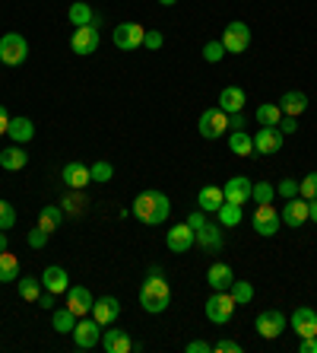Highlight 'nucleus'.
Segmentation results:
<instances>
[{"label":"nucleus","mask_w":317,"mask_h":353,"mask_svg":"<svg viewBox=\"0 0 317 353\" xmlns=\"http://www.w3.org/2000/svg\"><path fill=\"white\" fill-rule=\"evenodd\" d=\"M171 214V201L168 194H162V191H140L137 197H133V216H137L140 223H146V226H159V223H165Z\"/></svg>","instance_id":"nucleus-1"},{"label":"nucleus","mask_w":317,"mask_h":353,"mask_svg":"<svg viewBox=\"0 0 317 353\" xmlns=\"http://www.w3.org/2000/svg\"><path fill=\"white\" fill-rule=\"evenodd\" d=\"M168 303H171V287L162 280V274L153 271L143 280V287H140V305H143L149 315H159L168 309Z\"/></svg>","instance_id":"nucleus-2"},{"label":"nucleus","mask_w":317,"mask_h":353,"mask_svg":"<svg viewBox=\"0 0 317 353\" xmlns=\"http://www.w3.org/2000/svg\"><path fill=\"white\" fill-rule=\"evenodd\" d=\"M235 296L228 293V290H216V293L206 299V319L212 321V325H228L232 321V315H235Z\"/></svg>","instance_id":"nucleus-3"},{"label":"nucleus","mask_w":317,"mask_h":353,"mask_svg":"<svg viewBox=\"0 0 317 353\" xmlns=\"http://www.w3.org/2000/svg\"><path fill=\"white\" fill-rule=\"evenodd\" d=\"M25 58H29V45H25V39L19 32H7L0 39V64L19 67Z\"/></svg>","instance_id":"nucleus-4"},{"label":"nucleus","mask_w":317,"mask_h":353,"mask_svg":"<svg viewBox=\"0 0 317 353\" xmlns=\"http://www.w3.org/2000/svg\"><path fill=\"white\" fill-rule=\"evenodd\" d=\"M143 39H146V26H140V23H121V26H114V32H111V41L121 51L143 48Z\"/></svg>","instance_id":"nucleus-5"},{"label":"nucleus","mask_w":317,"mask_h":353,"mask_svg":"<svg viewBox=\"0 0 317 353\" xmlns=\"http://www.w3.org/2000/svg\"><path fill=\"white\" fill-rule=\"evenodd\" d=\"M254 230H257V236H276L279 230H283V216H279V210L273 204H257V210H254Z\"/></svg>","instance_id":"nucleus-6"},{"label":"nucleus","mask_w":317,"mask_h":353,"mask_svg":"<svg viewBox=\"0 0 317 353\" xmlns=\"http://www.w3.org/2000/svg\"><path fill=\"white\" fill-rule=\"evenodd\" d=\"M200 137H206V140H219L222 134L228 131V115L222 112V108H206L204 115H200Z\"/></svg>","instance_id":"nucleus-7"},{"label":"nucleus","mask_w":317,"mask_h":353,"mask_svg":"<svg viewBox=\"0 0 317 353\" xmlns=\"http://www.w3.org/2000/svg\"><path fill=\"white\" fill-rule=\"evenodd\" d=\"M74 344L80 350H92L96 344H102V325L96 319H76V328H74Z\"/></svg>","instance_id":"nucleus-8"},{"label":"nucleus","mask_w":317,"mask_h":353,"mask_svg":"<svg viewBox=\"0 0 317 353\" xmlns=\"http://www.w3.org/2000/svg\"><path fill=\"white\" fill-rule=\"evenodd\" d=\"M222 45H226L228 54H241V51H248V45H251V29L244 23H228L226 32H222Z\"/></svg>","instance_id":"nucleus-9"},{"label":"nucleus","mask_w":317,"mask_h":353,"mask_svg":"<svg viewBox=\"0 0 317 353\" xmlns=\"http://www.w3.org/2000/svg\"><path fill=\"white\" fill-rule=\"evenodd\" d=\"M283 150V131L279 128H263L254 134V157H273Z\"/></svg>","instance_id":"nucleus-10"},{"label":"nucleus","mask_w":317,"mask_h":353,"mask_svg":"<svg viewBox=\"0 0 317 353\" xmlns=\"http://www.w3.org/2000/svg\"><path fill=\"white\" fill-rule=\"evenodd\" d=\"M165 245L175 252V255H184V252H190V248L197 245V232L187 226V223H178V226H171L168 232H165Z\"/></svg>","instance_id":"nucleus-11"},{"label":"nucleus","mask_w":317,"mask_h":353,"mask_svg":"<svg viewBox=\"0 0 317 353\" xmlns=\"http://www.w3.org/2000/svg\"><path fill=\"white\" fill-rule=\"evenodd\" d=\"M98 41H102V35H98L96 26H76L74 35H70V48H74V54H92V51L98 48Z\"/></svg>","instance_id":"nucleus-12"},{"label":"nucleus","mask_w":317,"mask_h":353,"mask_svg":"<svg viewBox=\"0 0 317 353\" xmlns=\"http://www.w3.org/2000/svg\"><path fill=\"white\" fill-rule=\"evenodd\" d=\"M254 328H257V334H261L263 341H273V337H279L285 331V315L279 312V309H267V312L257 315Z\"/></svg>","instance_id":"nucleus-13"},{"label":"nucleus","mask_w":317,"mask_h":353,"mask_svg":"<svg viewBox=\"0 0 317 353\" xmlns=\"http://www.w3.org/2000/svg\"><path fill=\"white\" fill-rule=\"evenodd\" d=\"M308 210H311V204L308 201H305V197H289V201H285V207H283V223L285 226H305V223H308Z\"/></svg>","instance_id":"nucleus-14"},{"label":"nucleus","mask_w":317,"mask_h":353,"mask_svg":"<svg viewBox=\"0 0 317 353\" xmlns=\"http://www.w3.org/2000/svg\"><path fill=\"white\" fill-rule=\"evenodd\" d=\"M118 315H121V303H118L114 296H102V299H96V303H92V319H96L102 328L114 325V321H118Z\"/></svg>","instance_id":"nucleus-15"},{"label":"nucleus","mask_w":317,"mask_h":353,"mask_svg":"<svg viewBox=\"0 0 317 353\" xmlns=\"http://www.w3.org/2000/svg\"><path fill=\"white\" fill-rule=\"evenodd\" d=\"M289 325H292V331L298 337H314L317 334V312L314 309H308V305H301V309H295L292 312Z\"/></svg>","instance_id":"nucleus-16"},{"label":"nucleus","mask_w":317,"mask_h":353,"mask_svg":"<svg viewBox=\"0 0 317 353\" xmlns=\"http://www.w3.org/2000/svg\"><path fill=\"white\" fill-rule=\"evenodd\" d=\"M102 347H105V353H131L137 344L124 328H108L102 331Z\"/></svg>","instance_id":"nucleus-17"},{"label":"nucleus","mask_w":317,"mask_h":353,"mask_svg":"<svg viewBox=\"0 0 317 353\" xmlns=\"http://www.w3.org/2000/svg\"><path fill=\"white\" fill-rule=\"evenodd\" d=\"M251 179H244V175H235V179H228L226 185H222V194H226V201H232V204H248L251 201Z\"/></svg>","instance_id":"nucleus-18"},{"label":"nucleus","mask_w":317,"mask_h":353,"mask_svg":"<svg viewBox=\"0 0 317 353\" xmlns=\"http://www.w3.org/2000/svg\"><path fill=\"white\" fill-rule=\"evenodd\" d=\"M92 293L86 287H70L67 290V309L76 315V319H83V315H89L92 312Z\"/></svg>","instance_id":"nucleus-19"},{"label":"nucleus","mask_w":317,"mask_h":353,"mask_svg":"<svg viewBox=\"0 0 317 353\" xmlns=\"http://www.w3.org/2000/svg\"><path fill=\"white\" fill-rule=\"evenodd\" d=\"M61 179H64L67 188H86L92 181V172H89V165H83V163H67L64 169H61Z\"/></svg>","instance_id":"nucleus-20"},{"label":"nucleus","mask_w":317,"mask_h":353,"mask_svg":"<svg viewBox=\"0 0 317 353\" xmlns=\"http://www.w3.org/2000/svg\"><path fill=\"white\" fill-rule=\"evenodd\" d=\"M41 287L48 290V293L61 296L70 290V277H67L64 268H57V264H51V268H45V274H41Z\"/></svg>","instance_id":"nucleus-21"},{"label":"nucleus","mask_w":317,"mask_h":353,"mask_svg":"<svg viewBox=\"0 0 317 353\" xmlns=\"http://www.w3.org/2000/svg\"><path fill=\"white\" fill-rule=\"evenodd\" d=\"M206 280H210L212 290H232V283H235V271H232L226 261H216V264H210Z\"/></svg>","instance_id":"nucleus-22"},{"label":"nucleus","mask_w":317,"mask_h":353,"mask_svg":"<svg viewBox=\"0 0 317 353\" xmlns=\"http://www.w3.org/2000/svg\"><path fill=\"white\" fill-rule=\"evenodd\" d=\"M222 204H226V194H222L219 185H206V188H200V194H197V207H200L204 214H216Z\"/></svg>","instance_id":"nucleus-23"},{"label":"nucleus","mask_w":317,"mask_h":353,"mask_svg":"<svg viewBox=\"0 0 317 353\" xmlns=\"http://www.w3.org/2000/svg\"><path fill=\"white\" fill-rule=\"evenodd\" d=\"M244 102H248V96H244L241 86H226V90L219 92V108L226 112V115H235V112H241Z\"/></svg>","instance_id":"nucleus-24"},{"label":"nucleus","mask_w":317,"mask_h":353,"mask_svg":"<svg viewBox=\"0 0 317 353\" xmlns=\"http://www.w3.org/2000/svg\"><path fill=\"white\" fill-rule=\"evenodd\" d=\"M197 232V245L200 248H206V252H219L222 248V230L219 226H212L210 220L200 226V230H194Z\"/></svg>","instance_id":"nucleus-25"},{"label":"nucleus","mask_w":317,"mask_h":353,"mask_svg":"<svg viewBox=\"0 0 317 353\" xmlns=\"http://www.w3.org/2000/svg\"><path fill=\"white\" fill-rule=\"evenodd\" d=\"M25 163H29V153H25L19 143L0 150V165H3L7 172H19V169H25Z\"/></svg>","instance_id":"nucleus-26"},{"label":"nucleus","mask_w":317,"mask_h":353,"mask_svg":"<svg viewBox=\"0 0 317 353\" xmlns=\"http://www.w3.org/2000/svg\"><path fill=\"white\" fill-rule=\"evenodd\" d=\"M86 207H89V201H86V191H80V188H70L64 197H61V210L70 216H83Z\"/></svg>","instance_id":"nucleus-27"},{"label":"nucleus","mask_w":317,"mask_h":353,"mask_svg":"<svg viewBox=\"0 0 317 353\" xmlns=\"http://www.w3.org/2000/svg\"><path fill=\"white\" fill-rule=\"evenodd\" d=\"M279 108H283V115H292V118H298L301 112L308 108V96H305V92H298V90L285 92V96L279 99Z\"/></svg>","instance_id":"nucleus-28"},{"label":"nucleus","mask_w":317,"mask_h":353,"mask_svg":"<svg viewBox=\"0 0 317 353\" xmlns=\"http://www.w3.org/2000/svg\"><path fill=\"white\" fill-rule=\"evenodd\" d=\"M228 150L235 157H254V137L248 131H232L228 134Z\"/></svg>","instance_id":"nucleus-29"},{"label":"nucleus","mask_w":317,"mask_h":353,"mask_svg":"<svg viewBox=\"0 0 317 353\" xmlns=\"http://www.w3.org/2000/svg\"><path fill=\"white\" fill-rule=\"evenodd\" d=\"M7 137H13L17 143H25V140H32V137H35V124L29 121V118H10Z\"/></svg>","instance_id":"nucleus-30"},{"label":"nucleus","mask_w":317,"mask_h":353,"mask_svg":"<svg viewBox=\"0 0 317 353\" xmlns=\"http://www.w3.org/2000/svg\"><path fill=\"white\" fill-rule=\"evenodd\" d=\"M19 280V258L13 252H0V283H13Z\"/></svg>","instance_id":"nucleus-31"},{"label":"nucleus","mask_w":317,"mask_h":353,"mask_svg":"<svg viewBox=\"0 0 317 353\" xmlns=\"http://www.w3.org/2000/svg\"><path fill=\"white\" fill-rule=\"evenodd\" d=\"M61 220H64V210H61L57 204H48V207H41V210H39V226L48 232V236L57 230V226H61Z\"/></svg>","instance_id":"nucleus-32"},{"label":"nucleus","mask_w":317,"mask_h":353,"mask_svg":"<svg viewBox=\"0 0 317 353\" xmlns=\"http://www.w3.org/2000/svg\"><path fill=\"white\" fill-rule=\"evenodd\" d=\"M216 216H219V226H222V230H235L238 223H241V204H232V201H226V204L216 210Z\"/></svg>","instance_id":"nucleus-33"},{"label":"nucleus","mask_w":317,"mask_h":353,"mask_svg":"<svg viewBox=\"0 0 317 353\" xmlns=\"http://www.w3.org/2000/svg\"><path fill=\"white\" fill-rule=\"evenodd\" d=\"M67 17H70V23H74V26H92L96 13H92L89 3H83V0H76V3H70V10H67Z\"/></svg>","instance_id":"nucleus-34"},{"label":"nucleus","mask_w":317,"mask_h":353,"mask_svg":"<svg viewBox=\"0 0 317 353\" xmlns=\"http://www.w3.org/2000/svg\"><path fill=\"white\" fill-rule=\"evenodd\" d=\"M279 118H283V108H279V102H267V105L257 108V121H261L263 128H276Z\"/></svg>","instance_id":"nucleus-35"},{"label":"nucleus","mask_w":317,"mask_h":353,"mask_svg":"<svg viewBox=\"0 0 317 353\" xmlns=\"http://www.w3.org/2000/svg\"><path fill=\"white\" fill-rule=\"evenodd\" d=\"M74 328H76V315L70 312V309H57L54 312V331L57 334H74Z\"/></svg>","instance_id":"nucleus-36"},{"label":"nucleus","mask_w":317,"mask_h":353,"mask_svg":"<svg viewBox=\"0 0 317 353\" xmlns=\"http://www.w3.org/2000/svg\"><path fill=\"white\" fill-rule=\"evenodd\" d=\"M17 283H19V296H23L25 303H39V296H41V280L23 277V280H17Z\"/></svg>","instance_id":"nucleus-37"},{"label":"nucleus","mask_w":317,"mask_h":353,"mask_svg":"<svg viewBox=\"0 0 317 353\" xmlns=\"http://www.w3.org/2000/svg\"><path fill=\"white\" fill-rule=\"evenodd\" d=\"M228 293L235 296V303H238V305H244V303H251V299H254V287L248 283V280H235Z\"/></svg>","instance_id":"nucleus-38"},{"label":"nucleus","mask_w":317,"mask_h":353,"mask_svg":"<svg viewBox=\"0 0 317 353\" xmlns=\"http://www.w3.org/2000/svg\"><path fill=\"white\" fill-rule=\"evenodd\" d=\"M226 54L228 51H226V45H222V39L219 41H206L204 45V61H210V64H219Z\"/></svg>","instance_id":"nucleus-39"},{"label":"nucleus","mask_w":317,"mask_h":353,"mask_svg":"<svg viewBox=\"0 0 317 353\" xmlns=\"http://www.w3.org/2000/svg\"><path fill=\"white\" fill-rule=\"evenodd\" d=\"M273 194H276V188L267 185V181H257V185L251 188V197L257 201V204H273Z\"/></svg>","instance_id":"nucleus-40"},{"label":"nucleus","mask_w":317,"mask_h":353,"mask_svg":"<svg viewBox=\"0 0 317 353\" xmlns=\"http://www.w3.org/2000/svg\"><path fill=\"white\" fill-rule=\"evenodd\" d=\"M17 226V210H13V204H7L3 197H0V230L7 232Z\"/></svg>","instance_id":"nucleus-41"},{"label":"nucleus","mask_w":317,"mask_h":353,"mask_svg":"<svg viewBox=\"0 0 317 353\" xmlns=\"http://www.w3.org/2000/svg\"><path fill=\"white\" fill-rule=\"evenodd\" d=\"M298 194L305 197V201H314V197H317V172L305 175V179L298 181Z\"/></svg>","instance_id":"nucleus-42"},{"label":"nucleus","mask_w":317,"mask_h":353,"mask_svg":"<svg viewBox=\"0 0 317 353\" xmlns=\"http://www.w3.org/2000/svg\"><path fill=\"white\" fill-rule=\"evenodd\" d=\"M89 172H92V181H111V175H114V169H111V163H105V159H98L96 165H89Z\"/></svg>","instance_id":"nucleus-43"},{"label":"nucleus","mask_w":317,"mask_h":353,"mask_svg":"<svg viewBox=\"0 0 317 353\" xmlns=\"http://www.w3.org/2000/svg\"><path fill=\"white\" fill-rule=\"evenodd\" d=\"M25 242H29L32 248H45V245H48V232L41 230V226H35V230L25 236Z\"/></svg>","instance_id":"nucleus-44"},{"label":"nucleus","mask_w":317,"mask_h":353,"mask_svg":"<svg viewBox=\"0 0 317 353\" xmlns=\"http://www.w3.org/2000/svg\"><path fill=\"white\" fill-rule=\"evenodd\" d=\"M279 194L285 197V201H289V197H298V181H292V179H283L279 181Z\"/></svg>","instance_id":"nucleus-45"},{"label":"nucleus","mask_w":317,"mask_h":353,"mask_svg":"<svg viewBox=\"0 0 317 353\" xmlns=\"http://www.w3.org/2000/svg\"><path fill=\"white\" fill-rule=\"evenodd\" d=\"M162 45H165L162 32H146V39H143V48H149V51H159Z\"/></svg>","instance_id":"nucleus-46"},{"label":"nucleus","mask_w":317,"mask_h":353,"mask_svg":"<svg viewBox=\"0 0 317 353\" xmlns=\"http://www.w3.org/2000/svg\"><path fill=\"white\" fill-rule=\"evenodd\" d=\"M216 353H241V344L238 341H219V344H212Z\"/></svg>","instance_id":"nucleus-47"},{"label":"nucleus","mask_w":317,"mask_h":353,"mask_svg":"<svg viewBox=\"0 0 317 353\" xmlns=\"http://www.w3.org/2000/svg\"><path fill=\"white\" fill-rule=\"evenodd\" d=\"M187 226H190V230H200V226H204V223H206V214H204V210H200V207H197V210H194V214H190V216H187Z\"/></svg>","instance_id":"nucleus-48"},{"label":"nucleus","mask_w":317,"mask_h":353,"mask_svg":"<svg viewBox=\"0 0 317 353\" xmlns=\"http://www.w3.org/2000/svg\"><path fill=\"white\" fill-rule=\"evenodd\" d=\"M276 128H279L283 134H295V131H298V124H295V118H292V115H283V118H279Z\"/></svg>","instance_id":"nucleus-49"},{"label":"nucleus","mask_w":317,"mask_h":353,"mask_svg":"<svg viewBox=\"0 0 317 353\" xmlns=\"http://www.w3.org/2000/svg\"><path fill=\"white\" fill-rule=\"evenodd\" d=\"M187 353H210L212 350V344H206V341H190V344L184 347Z\"/></svg>","instance_id":"nucleus-50"},{"label":"nucleus","mask_w":317,"mask_h":353,"mask_svg":"<svg viewBox=\"0 0 317 353\" xmlns=\"http://www.w3.org/2000/svg\"><path fill=\"white\" fill-rule=\"evenodd\" d=\"M301 353H317V334L314 337H301Z\"/></svg>","instance_id":"nucleus-51"},{"label":"nucleus","mask_w":317,"mask_h":353,"mask_svg":"<svg viewBox=\"0 0 317 353\" xmlns=\"http://www.w3.org/2000/svg\"><path fill=\"white\" fill-rule=\"evenodd\" d=\"M228 128H232V131H244V115H241V112L228 115Z\"/></svg>","instance_id":"nucleus-52"},{"label":"nucleus","mask_w":317,"mask_h":353,"mask_svg":"<svg viewBox=\"0 0 317 353\" xmlns=\"http://www.w3.org/2000/svg\"><path fill=\"white\" fill-rule=\"evenodd\" d=\"M54 299H57V296H54V293H48V290H45V293L39 296V305H41V309H54Z\"/></svg>","instance_id":"nucleus-53"},{"label":"nucleus","mask_w":317,"mask_h":353,"mask_svg":"<svg viewBox=\"0 0 317 353\" xmlns=\"http://www.w3.org/2000/svg\"><path fill=\"white\" fill-rule=\"evenodd\" d=\"M7 128H10V115H7V108L0 105V137L7 134Z\"/></svg>","instance_id":"nucleus-54"},{"label":"nucleus","mask_w":317,"mask_h":353,"mask_svg":"<svg viewBox=\"0 0 317 353\" xmlns=\"http://www.w3.org/2000/svg\"><path fill=\"white\" fill-rule=\"evenodd\" d=\"M308 204H311V210H308V220H314V223H317V197H314V201H308Z\"/></svg>","instance_id":"nucleus-55"},{"label":"nucleus","mask_w":317,"mask_h":353,"mask_svg":"<svg viewBox=\"0 0 317 353\" xmlns=\"http://www.w3.org/2000/svg\"><path fill=\"white\" fill-rule=\"evenodd\" d=\"M0 252H7V232L0 230Z\"/></svg>","instance_id":"nucleus-56"},{"label":"nucleus","mask_w":317,"mask_h":353,"mask_svg":"<svg viewBox=\"0 0 317 353\" xmlns=\"http://www.w3.org/2000/svg\"><path fill=\"white\" fill-rule=\"evenodd\" d=\"M159 3H162V7H175V3H178V0H159Z\"/></svg>","instance_id":"nucleus-57"}]
</instances>
